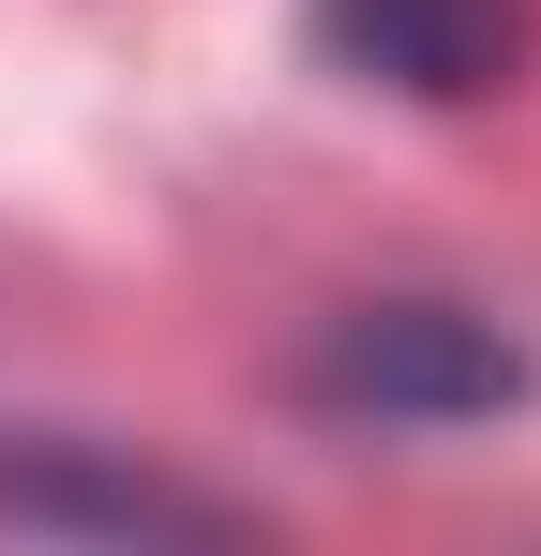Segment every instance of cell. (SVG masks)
I'll return each mask as SVG.
<instances>
[{
  "label": "cell",
  "mask_w": 541,
  "mask_h": 556,
  "mask_svg": "<svg viewBox=\"0 0 541 556\" xmlns=\"http://www.w3.org/2000/svg\"><path fill=\"white\" fill-rule=\"evenodd\" d=\"M541 391V362L481 316V301H347V316H316V346H301V406L331 421V437H466V421H512Z\"/></svg>",
  "instance_id": "6da1fadb"
},
{
  "label": "cell",
  "mask_w": 541,
  "mask_h": 556,
  "mask_svg": "<svg viewBox=\"0 0 541 556\" xmlns=\"http://www.w3.org/2000/svg\"><path fill=\"white\" fill-rule=\"evenodd\" d=\"M0 527L15 542H241L226 496L151 481V466H105L76 437H0Z\"/></svg>",
  "instance_id": "3957f363"
},
{
  "label": "cell",
  "mask_w": 541,
  "mask_h": 556,
  "mask_svg": "<svg viewBox=\"0 0 541 556\" xmlns=\"http://www.w3.org/2000/svg\"><path fill=\"white\" fill-rule=\"evenodd\" d=\"M316 61L406 105H496L541 61V0H316Z\"/></svg>",
  "instance_id": "7a4b0ae2"
}]
</instances>
